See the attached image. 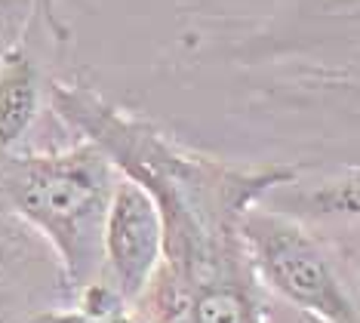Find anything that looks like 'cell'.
<instances>
[{
    "label": "cell",
    "instance_id": "6da1fadb",
    "mask_svg": "<svg viewBox=\"0 0 360 323\" xmlns=\"http://www.w3.org/2000/svg\"><path fill=\"white\" fill-rule=\"evenodd\" d=\"M120 170L96 142L0 157V210L53 250L71 299L102 271V228Z\"/></svg>",
    "mask_w": 360,
    "mask_h": 323
},
{
    "label": "cell",
    "instance_id": "7a4b0ae2",
    "mask_svg": "<svg viewBox=\"0 0 360 323\" xmlns=\"http://www.w3.org/2000/svg\"><path fill=\"white\" fill-rule=\"evenodd\" d=\"M237 240L262 293L314 323H360L357 255L256 201L237 219Z\"/></svg>",
    "mask_w": 360,
    "mask_h": 323
},
{
    "label": "cell",
    "instance_id": "3957f363",
    "mask_svg": "<svg viewBox=\"0 0 360 323\" xmlns=\"http://www.w3.org/2000/svg\"><path fill=\"white\" fill-rule=\"evenodd\" d=\"M163 259V222L154 197L120 172L102 228V271L96 280L108 284L127 305L148 286Z\"/></svg>",
    "mask_w": 360,
    "mask_h": 323
},
{
    "label": "cell",
    "instance_id": "277c9868",
    "mask_svg": "<svg viewBox=\"0 0 360 323\" xmlns=\"http://www.w3.org/2000/svg\"><path fill=\"white\" fill-rule=\"evenodd\" d=\"M68 302L71 289L53 250L0 210V323H25L40 308Z\"/></svg>",
    "mask_w": 360,
    "mask_h": 323
},
{
    "label": "cell",
    "instance_id": "5b68a950",
    "mask_svg": "<svg viewBox=\"0 0 360 323\" xmlns=\"http://www.w3.org/2000/svg\"><path fill=\"white\" fill-rule=\"evenodd\" d=\"M44 74L25 40L0 56V157L19 151L44 105Z\"/></svg>",
    "mask_w": 360,
    "mask_h": 323
},
{
    "label": "cell",
    "instance_id": "8992f818",
    "mask_svg": "<svg viewBox=\"0 0 360 323\" xmlns=\"http://www.w3.org/2000/svg\"><path fill=\"white\" fill-rule=\"evenodd\" d=\"M25 323H145V320L136 317L127 305L124 308H108V311H89L68 302V305H53V308H40Z\"/></svg>",
    "mask_w": 360,
    "mask_h": 323
},
{
    "label": "cell",
    "instance_id": "52a82bcc",
    "mask_svg": "<svg viewBox=\"0 0 360 323\" xmlns=\"http://www.w3.org/2000/svg\"><path fill=\"white\" fill-rule=\"evenodd\" d=\"M259 323H314L305 314H299L296 308H290V305L271 299L268 293H262L259 299Z\"/></svg>",
    "mask_w": 360,
    "mask_h": 323
}]
</instances>
